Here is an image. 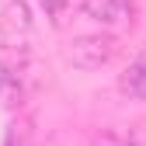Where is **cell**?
Wrapping results in <instances>:
<instances>
[{"label": "cell", "instance_id": "cell-2", "mask_svg": "<svg viewBox=\"0 0 146 146\" xmlns=\"http://www.w3.org/2000/svg\"><path fill=\"white\" fill-rule=\"evenodd\" d=\"M31 7L28 0H7L0 11V45H7L11 52L25 56L28 52V38H31Z\"/></svg>", "mask_w": 146, "mask_h": 146}, {"label": "cell", "instance_id": "cell-1", "mask_svg": "<svg viewBox=\"0 0 146 146\" xmlns=\"http://www.w3.org/2000/svg\"><path fill=\"white\" fill-rule=\"evenodd\" d=\"M118 56V38L115 35H80V38H73L70 49H66V63L77 66V70H101L108 66Z\"/></svg>", "mask_w": 146, "mask_h": 146}, {"label": "cell", "instance_id": "cell-3", "mask_svg": "<svg viewBox=\"0 0 146 146\" xmlns=\"http://www.w3.org/2000/svg\"><path fill=\"white\" fill-rule=\"evenodd\" d=\"M84 14L90 17V21L104 25V28H122V25H132L136 4L132 0H87Z\"/></svg>", "mask_w": 146, "mask_h": 146}, {"label": "cell", "instance_id": "cell-6", "mask_svg": "<svg viewBox=\"0 0 146 146\" xmlns=\"http://www.w3.org/2000/svg\"><path fill=\"white\" fill-rule=\"evenodd\" d=\"M125 146H146V122L125 129Z\"/></svg>", "mask_w": 146, "mask_h": 146}, {"label": "cell", "instance_id": "cell-5", "mask_svg": "<svg viewBox=\"0 0 146 146\" xmlns=\"http://www.w3.org/2000/svg\"><path fill=\"white\" fill-rule=\"evenodd\" d=\"M90 146H125V129H101Z\"/></svg>", "mask_w": 146, "mask_h": 146}, {"label": "cell", "instance_id": "cell-4", "mask_svg": "<svg viewBox=\"0 0 146 146\" xmlns=\"http://www.w3.org/2000/svg\"><path fill=\"white\" fill-rule=\"evenodd\" d=\"M118 90H122L125 98L146 101V52H143L136 63H129V70L118 77Z\"/></svg>", "mask_w": 146, "mask_h": 146}, {"label": "cell", "instance_id": "cell-7", "mask_svg": "<svg viewBox=\"0 0 146 146\" xmlns=\"http://www.w3.org/2000/svg\"><path fill=\"white\" fill-rule=\"evenodd\" d=\"M38 4H42V11H45L49 17H59V14L66 11V4H70V0H38Z\"/></svg>", "mask_w": 146, "mask_h": 146}]
</instances>
